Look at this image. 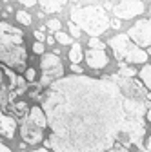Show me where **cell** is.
Masks as SVG:
<instances>
[{"mask_svg":"<svg viewBox=\"0 0 151 152\" xmlns=\"http://www.w3.org/2000/svg\"><path fill=\"white\" fill-rule=\"evenodd\" d=\"M46 13H58L67 0H36Z\"/></svg>","mask_w":151,"mask_h":152,"instance_id":"cell-11","label":"cell"},{"mask_svg":"<svg viewBox=\"0 0 151 152\" xmlns=\"http://www.w3.org/2000/svg\"><path fill=\"white\" fill-rule=\"evenodd\" d=\"M84 56H86L87 65L91 69H97V71L104 69L107 65V62H109V58H107V54L104 53V49H87Z\"/></svg>","mask_w":151,"mask_h":152,"instance_id":"cell-9","label":"cell"},{"mask_svg":"<svg viewBox=\"0 0 151 152\" xmlns=\"http://www.w3.org/2000/svg\"><path fill=\"white\" fill-rule=\"evenodd\" d=\"M35 152H47V148H38V150H35Z\"/></svg>","mask_w":151,"mask_h":152,"instance_id":"cell-29","label":"cell"},{"mask_svg":"<svg viewBox=\"0 0 151 152\" xmlns=\"http://www.w3.org/2000/svg\"><path fill=\"white\" fill-rule=\"evenodd\" d=\"M118 20H131L146 11L142 0H120V2L113 7Z\"/></svg>","mask_w":151,"mask_h":152,"instance_id":"cell-8","label":"cell"},{"mask_svg":"<svg viewBox=\"0 0 151 152\" xmlns=\"http://www.w3.org/2000/svg\"><path fill=\"white\" fill-rule=\"evenodd\" d=\"M82 58H84V51H82L80 44H73L71 45V51H69V60L73 64H80Z\"/></svg>","mask_w":151,"mask_h":152,"instance_id":"cell-13","label":"cell"},{"mask_svg":"<svg viewBox=\"0 0 151 152\" xmlns=\"http://www.w3.org/2000/svg\"><path fill=\"white\" fill-rule=\"evenodd\" d=\"M149 72H151V65L144 64V67H142V71H140V80H142V85H144L147 91L151 89V78H149Z\"/></svg>","mask_w":151,"mask_h":152,"instance_id":"cell-14","label":"cell"},{"mask_svg":"<svg viewBox=\"0 0 151 152\" xmlns=\"http://www.w3.org/2000/svg\"><path fill=\"white\" fill-rule=\"evenodd\" d=\"M56 34H55V38H56V42L58 44H62V45H69L71 42H73V38L69 36V34H66L64 31H55Z\"/></svg>","mask_w":151,"mask_h":152,"instance_id":"cell-16","label":"cell"},{"mask_svg":"<svg viewBox=\"0 0 151 152\" xmlns=\"http://www.w3.org/2000/svg\"><path fill=\"white\" fill-rule=\"evenodd\" d=\"M27 109H29V107H27L26 102H15V103L9 105V110L13 112V116H15V118H20V120L27 114Z\"/></svg>","mask_w":151,"mask_h":152,"instance_id":"cell-12","label":"cell"},{"mask_svg":"<svg viewBox=\"0 0 151 152\" xmlns=\"http://www.w3.org/2000/svg\"><path fill=\"white\" fill-rule=\"evenodd\" d=\"M71 22L78 26V29L86 31L89 36H100L109 27V16L106 9L100 6H86V7H75L69 13Z\"/></svg>","mask_w":151,"mask_h":152,"instance_id":"cell-3","label":"cell"},{"mask_svg":"<svg viewBox=\"0 0 151 152\" xmlns=\"http://www.w3.org/2000/svg\"><path fill=\"white\" fill-rule=\"evenodd\" d=\"M67 26H69V31H71V36H73V38H78V36H80V29H78V26L75 24V22L69 20Z\"/></svg>","mask_w":151,"mask_h":152,"instance_id":"cell-19","label":"cell"},{"mask_svg":"<svg viewBox=\"0 0 151 152\" xmlns=\"http://www.w3.org/2000/svg\"><path fill=\"white\" fill-rule=\"evenodd\" d=\"M109 45L115 53V58L122 64H146L147 62V51L133 45L127 34H117L109 40Z\"/></svg>","mask_w":151,"mask_h":152,"instance_id":"cell-5","label":"cell"},{"mask_svg":"<svg viewBox=\"0 0 151 152\" xmlns=\"http://www.w3.org/2000/svg\"><path fill=\"white\" fill-rule=\"evenodd\" d=\"M0 152H11V148H9V147H6L4 143H0Z\"/></svg>","mask_w":151,"mask_h":152,"instance_id":"cell-27","label":"cell"},{"mask_svg":"<svg viewBox=\"0 0 151 152\" xmlns=\"http://www.w3.org/2000/svg\"><path fill=\"white\" fill-rule=\"evenodd\" d=\"M40 67H42V85H49L51 82H55L56 78L64 76V67H62V62L56 54L49 53V54H44L42 56V62H40Z\"/></svg>","mask_w":151,"mask_h":152,"instance_id":"cell-6","label":"cell"},{"mask_svg":"<svg viewBox=\"0 0 151 152\" xmlns=\"http://www.w3.org/2000/svg\"><path fill=\"white\" fill-rule=\"evenodd\" d=\"M69 2H78V0H69Z\"/></svg>","mask_w":151,"mask_h":152,"instance_id":"cell-30","label":"cell"},{"mask_svg":"<svg viewBox=\"0 0 151 152\" xmlns=\"http://www.w3.org/2000/svg\"><path fill=\"white\" fill-rule=\"evenodd\" d=\"M109 26H111V27H115V29H120V26H122V24H120L118 18H115V20H109Z\"/></svg>","mask_w":151,"mask_h":152,"instance_id":"cell-25","label":"cell"},{"mask_svg":"<svg viewBox=\"0 0 151 152\" xmlns=\"http://www.w3.org/2000/svg\"><path fill=\"white\" fill-rule=\"evenodd\" d=\"M15 129H16L15 118H11V116H7V114H4V112H2V107H0V136L13 138Z\"/></svg>","mask_w":151,"mask_h":152,"instance_id":"cell-10","label":"cell"},{"mask_svg":"<svg viewBox=\"0 0 151 152\" xmlns=\"http://www.w3.org/2000/svg\"><path fill=\"white\" fill-rule=\"evenodd\" d=\"M0 62L13 71H22L27 62L24 33L6 22H0Z\"/></svg>","mask_w":151,"mask_h":152,"instance_id":"cell-2","label":"cell"},{"mask_svg":"<svg viewBox=\"0 0 151 152\" xmlns=\"http://www.w3.org/2000/svg\"><path fill=\"white\" fill-rule=\"evenodd\" d=\"M87 44H89V49H104V47H106V44H104V42H100L97 36H91Z\"/></svg>","mask_w":151,"mask_h":152,"instance_id":"cell-18","label":"cell"},{"mask_svg":"<svg viewBox=\"0 0 151 152\" xmlns=\"http://www.w3.org/2000/svg\"><path fill=\"white\" fill-rule=\"evenodd\" d=\"M24 125L20 127V136L27 145H36L44 140V130H46V114L42 107L33 105L27 109V114L22 118Z\"/></svg>","mask_w":151,"mask_h":152,"instance_id":"cell-4","label":"cell"},{"mask_svg":"<svg viewBox=\"0 0 151 152\" xmlns=\"http://www.w3.org/2000/svg\"><path fill=\"white\" fill-rule=\"evenodd\" d=\"M15 2H20V4L26 6V7H33V6L36 4V0H15Z\"/></svg>","mask_w":151,"mask_h":152,"instance_id":"cell-23","label":"cell"},{"mask_svg":"<svg viewBox=\"0 0 151 152\" xmlns=\"http://www.w3.org/2000/svg\"><path fill=\"white\" fill-rule=\"evenodd\" d=\"M71 71H73L75 74H82V67H80L78 64H73V65H71Z\"/></svg>","mask_w":151,"mask_h":152,"instance_id":"cell-26","label":"cell"},{"mask_svg":"<svg viewBox=\"0 0 151 152\" xmlns=\"http://www.w3.org/2000/svg\"><path fill=\"white\" fill-rule=\"evenodd\" d=\"M55 152H106L127 121L124 96L113 76H60L40 94Z\"/></svg>","mask_w":151,"mask_h":152,"instance_id":"cell-1","label":"cell"},{"mask_svg":"<svg viewBox=\"0 0 151 152\" xmlns=\"http://www.w3.org/2000/svg\"><path fill=\"white\" fill-rule=\"evenodd\" d=\"M35 38H36V42H42V40H46V34L42 31H35Z\"/></svg>","mask_w":151,"mask_h":152,"instance_id":"cell-24","label":"cell"},{"mask_svg":"<svg viewBox=\"0 0 151 152\" xmlns=\"http://www.w3.org/2000/svg\"><path fill=\"white\" fill-rule=\"evenodd\" d=\"M16 20H18V24H22V26H31V15L29 13H26V11H16Z\"/></svg>","mask_w":151,"mask_h":152,"instance_id":"cell-15","label":"cell"},{"mask_svg":"<svg viewBox=\"0 0 151 152\" xmlns=\"http://www.w3.org/2000/svg\"><path fill=\"white\" fill-rule=\"evenodd\" d=\"M127 38L131 42H135V45H138L142 49H147L151 45V22H149V18L138 20L127 31Z\"/></svg>","mask_w":151,"mask_h":152,"instance_id":"cell-7","label":"cell"},{"mask_svg":"<svg viewBox=\"0 0 151 152\" xmlns=\"http://www.w3.org/2000/svg\"><path fill=\"white\" fill-rule=\"evenodd\" d=\"M49 27V31H60V20H56V18H53V20H49L46 24Z\"/></svg>","mask_w":151,"mask_h":152,"instance_id":"cell-20","label":"cell"},{"mask_svg":"<svg viewBox=\"0 0 151 152\" xmlns=\"http://www.w3.org/2000/svg\"><path fill=\"white\" fill-rule=\"evenodd\" d=\"M35 76H36L35 69H33V67H27V69H26V82H27V83H31V82L35 80Z\"/></svg>","mask_w":151,"mask_h":152,"instance_id":"cell-21","label":"cell"},{"mask_svg":"<svg viewBox=\"0 0 151 152\" xmlns=\"http://www.w3.org/2000/svg\"><path fill=\"white\" fill-rule=\"evenodd\" d=\"M33 53H35V54H42V53H44L42 42H35V44H33Z\"/></svg>","mask_w":151,"mask_h":152,"instance_id":"cell-22","label":"cell"},{"mask_svg":"<svg viewBox=\"0 0 151 152\" xmlns=\"http://www.w3.org/2000/svg\"><path fill=\"white\" fill-rule=\"evenodd\" d=\"M46 42H47L49 45H53V44H55V38H53V36H46Z\"/></svg>","mask_w":151,"mask_h":152,"instance_id":"cell-28","label":"cell"},{"mask_svg":"<svg viewBox=\"0 0 151 152\" xmlns=\"http://www.w3.org/2000/svg\"><path fill=\"white\" fill-rule=\"evenodd\" d=\"M137 74V71L133 67H129V64H122L120 65V76H126V78H133Z\"/></svg>","mask_w":151,"mask_h":152,"instance_id":"cell-17","label":"cell"}]
</instances>
